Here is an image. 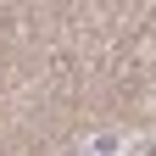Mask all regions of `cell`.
Wrapping results in <instances>:
<instances>
[{"label":"cell","mask_w":156,"mask_h":156,"mask_svg":"<svg viewBox=\"0 0 156 156\" xmlns=\"http://www.w3.org/2000/svg\"><path fill=\"white\" fill-rule=\"evenodd\" d=\"M140 151H145V134H128V128H95L78 145V156H140Z\"/></svg>","instance_id":"obj_1"}]
</instances>
